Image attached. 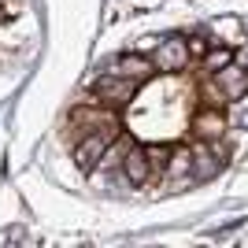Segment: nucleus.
<instances>
[{"instance_id": "nucleus-6", "label": "nucleus", "mask_w": 248, "mask_h": 248, "mask_svg": "<svg viewBox=\"0 0 248 248\" xmlns=\"http://www.w3.org/2000/svg\"><path fill=\"white\" fill-rule=\"evenodd\" d=\"M193 134H197V141H218L226 134V119L215 108H204V111L193 115Z\"/></svg>"}, {"instance_id": "nucleus-11", "label": "nucleus", "mask_w": 248, "mask_h": 248, "mask_svg": "<svg viewBox=\"0 0 248 248\" xmlns=\"http://www.w3.org/2000/svg\"><path fill=\"white\" fill-rule=\"evenodd\" d=\"M211 45H215V41H207V37H193V41H189V56H197V60H204Z\"/></svg>"}, {"instance_id": "nucleus-2", "label": "nucleus", "mask_w": 248, "mask_h": 248, "mask_svg": "<svg viewBox=\"0 0 248 248\" xmlns=\"http://www.w3.org/2000/svg\"><path fill=\"white\" fill-rule=\"evenodd\" d=\"M115 137L104 134V130H93V134H85L82 141H78V148H74V163L82 167V170H93L96 163H100L104 155H108V148H111Z\"/></svg>"}, {"instance_id": "nucleus-9", "label": "nucleus", "mask_w": 248, "mask_h": 248, "mask_svg": "<svg viewBox=\"0 0 248 248\" xmlns=\"http://www.w3.org/2000/svg\"><path fill=\"white\" fill-rule=\"evenodd\" d=\"M226 63H233V56H230V48H218V41L211 45V48H207V56H204V71H222V67H226Z\"/></svg>"}, {"instance_id": "nucleus-5", "label": "nucleus", "mask_w": 248, "mask_h": 248, "mask_svg": "<svg viewBox=\"0 0 248 248\" xmlns=\"http://www.w3.org/2000/svg\"><path fill=\"white\" fill-rule=\"evenodd\" d=\"M108 71L141 85V82H148V78L155 74V60H148V56H141V52H126V56H119V60H115Z\"/></svg>"}, {"instance_id": "nucleus-12", "label": "nucleus", "mask_w": 248, "mask_h": 248, "mask_svg": "<svg viewBox=\"0 0 248 248\" xmlns=\"http://www.w3.org/2000/svg\"><path fill=\"white\" fill-rule=\"evenodd\" d=\"M8 15H19V0H8V4L0 8V19H8Z\"/></svg>"}, {"instance_id": "nucleus-1", "label": "nucleus", "mask_w": 248, "mask_h": 248, "mask_svg": "<svg viewBox=\"0 0 248 248\" xmlns=\"http://www.w3.org/2000/svg\"><path fill=\"white\" fill-rule=\"evenodd\" d=\"M93 93L100 104H108V108H123V104L134 100L137 93V82H130V78H119V74H104V78H96L93 82Z\"/></svg>"}, {"instance_id": "nucleus-4", "label": "nucleus", "mask_w": 248, "mask_h": 248, "mask_svg": "<svg viewBox=\"0 0 248 248\" xmlns=\"http://www.w3.org/2000/svg\"><path fill=\"white\" fill-rule=\"evenodd\" d=\"M186 63H189V41H182V37H163V41L155 45V71L174 74V71H182Z\"/></svg>"}, {"instance_id": "nucleus-10", "label": "nucleus", "mask_w": 248, "mask_h": 248, "mask_svg": "<svg viewBox=\"0 0 248 248\" xmlns=\"http://www.w3.org/2000/svg\"><path fill=\"white\" fill-rule=\"evenodd\" d=\"M145 152L152 159V167H167V159H170V148H163V145H148Z\"/></svg>"}, {"instance_id": "nucleus-8", "label": "nucleus", "mask_w": 248, "mask_h": 248, "mask_svg": "<svg viewBox=\"0 0 248 248\" xmlns=\"http://www.w3.org/2000/svg\"><path fill=\"white\" fill-rule=\"evenodd\" d=\"M167 178L170 182H182V178L193 174V148H178V152H170V159H167Z\"/></svg>"}, {"instance_id": "nucleus-7", "label": "nucleus", "mask_w": 248, "mask_h": 248, "mask_svg": "<svg viewBox=\"0 0 248 248\" xmlns=\"http://www.w3.org/2000/svg\"><path fill=\"white\" fill-rule=\"evenodd\" d=\"M123 174L134 182V186H145L148 178H152V159H148L145 148H130L123 155Z\"/></svg>"}, {"instance_id": "nucleus-3", "label": "nucleus", "mask_w": 248, "mask_h": 248, "mask_svg": "<svg viewBox=\"0 0 248 248\" xmlns=\"http://www.w3.org/2000/svg\"><path fill=\"white\" fill-rule=\"evenodd\" d=\"M215 93L218 100H241L248 93V71L237 63H226L222 71H215Z\"/></svg>"}]
</instances>
